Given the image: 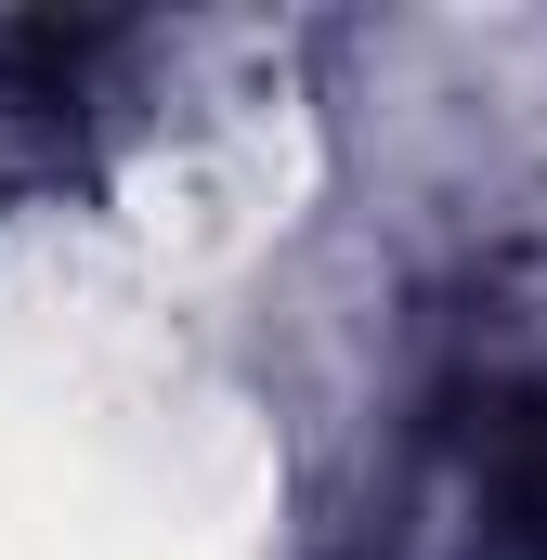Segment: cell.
<instances>
[{
	"instance_id": "6da1fadb",
	"label": "cell",
	"mask_w": 547,
	"mask_h": 560,
	"mask_svg": "<svg viewBox=\"0 0 547 560\" xmlns=\"http://www.w3.org/2000/svg\"><path fill=\"white\" fill-rule=\"evenodd\" d=\"M392 560H547V326L469 339L417 392Z\"/></svg>"
}]
</instances>
